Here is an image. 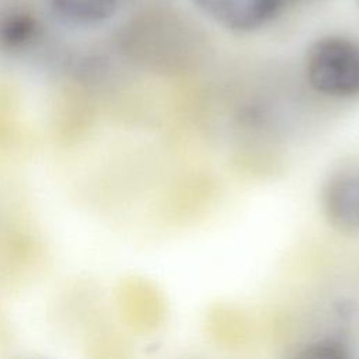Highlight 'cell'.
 Returning a JSON list of instances; mask_svg holds the SVG:
<instances>
[{
    "mask_svg": "<svg viewBox=\"0 0 359 359\" xmlns=\"http://www.w3.org/2000/svg\"><path fill=\"white\" fill-rule=\"evenodd\" d=\"M283 0H194V3L219 25L247 32L271 21Z\"/></svg>",
    "mask_w": 359,
    "mask_h": 359,
    "instance_id": "cell-3",
    "label": "cell"
},
{
    "mask_svg": "<svg viewBox=\"0 0 359 359\" xmlns=\"http://www.w3.org/2000/svg\"><path fill=\"white\" fill-rule=\"evenodd\" d=\"M48 11L60 24L73 28H95L109 21L121 0H45Z\"/></svg>",
    "mask_w": 359,
    "mask_h": 359,
    "instance_id": "cell-4",
    "label": "cell"
},
{
    "mask_svg": "<svg viewBox=\"0 0 359 359\" xmlns=\"http://www.w3.org/2000/svg\"><path fill=\"white\" fill-rule=\"evenodd\" d=\"M304 73L310 87L324 97H359V43L341 35L317 39L307 50Z\"/></svg>",
    "mask_w": 359,
    "mask_h": 359,
    "instance_id": "cell-1",
    "label": "cell"
},
{
    "mask_svg": "<svg viewBox=\"0 0 359 359\" xmlns=\"http://www.w3.org/2000/svg\"><path fill=\"white\" fill-rule=\"evenodd\" d=\"M320 203L334 229L359 231V161L342 164L328 174L321 187Z\"/></svg>",
    "mask_w": 359,
    "mask_h": 359,
    "instance_id": "cell-2",
    "label": "cell"
},
{
    "mask_svg": "<svg viewBox=\"0 0 359 359\" xmlns=\"http://www.w3.org/2000/svg\"><path fill=\"white\" fill-rule=\"evenodd\" d=\"M41 34L38 18L24 7H8L0 13V46L21 50L32 45Z\"/></svg>",
    "mask_w": 359,
    "mask_h": 359,
    "instance_id": "cell-5",
    "label": "cell"
}]
</instances>
